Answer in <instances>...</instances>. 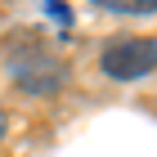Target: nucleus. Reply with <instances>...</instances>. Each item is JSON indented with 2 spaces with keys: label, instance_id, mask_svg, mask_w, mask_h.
<instances>
[{
  "label": "nucleus",
  "instance_id": "nucleus-1",
  "mask_svg": "<svg viewBox=\"0 0 157 157\" xmlns=\"http://www.w3.org/2000/svg\"><path fill=\"white\" fill-rule=\"evenodd\" d=\"M99 63L112 81H139L157 67V36H117L108 40Z\"/></svg>",
  "mask_w": 157,
  "mask_h": 157
},
{
  "label": "nucleus",
  "instance_id": "nucleus-2",
  "mask_svg": "<svg viewBox=\"0 0 157 157\" xmlns=\"http://www.w3.org/2000/svg\"><path fill=\"white\" fill-rule=\"evenodd\" d=\"M108 13H157V0H94Z\"/></svg>",
  "mask_w": 157,
  "mask_h": 157
}]
</instances>
